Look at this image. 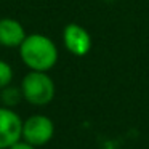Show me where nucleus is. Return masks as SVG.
I'll list each match as a JSON object with an SVG mask.
<instances>
[{
	"label": "nucleus",
	"instance_id": "nucleus-1",
	"mask_svg": "<svg viewBox=\"0 0 149 149\" xmlns=\"http://www.w3.org/2000/svg\"><path fill=\"white\" fill-rule=\"evenodd\" d=\"M19 58L31 71L48 72L58 63V47L43 34H29L19 45Z\"/></svg>",
	"mask_w": 149,
	"mask_h": 149
},
{
	"label": "nucleus",
	"instance_id": "nucleus-2",
	"mask_svg": "<svg viewBox=\"0 0 149 149\" xmlns=\"http://www.w3.org/2000/svg\"><path fill=\"white\" fill-rule=\"evenodd\" d=\"M23 100L32 106H47L55 98V82L48 72L29 71L19 84Z\"/></svg>",
	"mask_w": 149,
	"mask_h": 149
},
{
	"label": "nucleus",
	"instance_id": "nucleus-3",
	"mask_svg": "<svg viewBox=\"0 0 149 149\" xmlns=\"http://www.w3.org/2000/svg\"><path fill=\"white\" fill-rule=\"evenodd\" d=\"M53 135H55V123L48 116L34 114L26 120H23V136L21 138L36 148L48 144Z\"/></svg>",
	"mask_w": 149,
	"mask_h": 149
},
{
	"label": "nucleus",
	"instance_id": "nucleus-4",
	"mask_svg": "<svg viewBox=\"0 0 149 149\" xmlns=\"http://www.w3.org/2000/svg\"><path fill=\"white\" fill-rule=\"evenodd\" d=\"M23 136V119L11 107L0 106V149H8Z\"/></svg>",
	"mask_w": 149,
	"mask_h": 149
},
{
	"label": "nucleus",
	"instance_id": "nucleus-5",
	"mask_svg": "<svg viewBox=\"0 0 149 149\" xmlns=\"http://www.w3.org/2000/svg\"><path fill=\"white\" fill-rule=\"evenodd\" d=\"M63 43L74 56H87L91 50V36L84 26L71 23L63 29Z\"/></svg>",
	"mask_w": 149,
	"mask_h": 149
},
{
	"label": "nucleus",
	"instance_id": "nucleus-6",
	"mask_svg": "<svg viewBox=\"0 0 149 149\" xmlns=\"http://www.w3.org/2000/svg\"><path fill=\"white\" fill-rule=\"evenodd\" d=\"M26 29L18 19L0 18V45L5 48H19L26 39Z\"/></svg>",
	"mask_w": 149,
	"mask_h": 149
},
{
	"label": "nucleus",
	"instance_id": "nucleus-7",
	"mask_svg": "<svg viewBox=\"0 0 149 149\" xmlns=\"http://www.w3.org/2000/svg\"><path fill=\"white\" fill-rule=\"evenodd\" d=\"M0 100L3 103V106L11 107L13 109L15 106L19 104V101L23 100V93H21V88L19 87H13V85H7L5 88L0 90Z\"/></svg>",
	"mask_w": 149,
	"mask_h": 149
},
{
	"label": "nucleus",
	"instance_id": "nucleus-8",
	"mask_svg": "<svg viewBox=\"0 0 149 149\" xmlns=\"http://www.w3.org/2000/svg\"><path fill=\"white\" fill-rule=\"evenodd\" d=\"M13 82V68L7 61L0 59V90Z\"/></svg>",
	"mask_w": 149,
	"mask_h": 149
},
{
	"label": "nucleus",
	"instance_id": "nucleus-9",
	"mask_svg": "<svg viewBox=\"0 0 149 149\" xmlns=\"http://www.w3.org/2000/svg\"><path fill=\"white\" fill-rule=\"evenodd\" d=\"M8 149H36V146H32L31 143H27V141H24L23 138L19 139V141H16L15 144H11Z\"/></svg>",
	"mask_w": 149,
	"mask_h": 149
}]
</instances>
